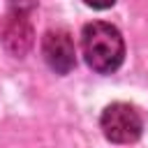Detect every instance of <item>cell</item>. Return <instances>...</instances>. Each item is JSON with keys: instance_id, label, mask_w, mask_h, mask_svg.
Masks as SVG:
<instances>
[{"instance_id": "cell-1", "label": "cell", "mask_w": 148, "mask_h": 148, "mask_svg": "<svg viewBox=\"0 0 148 148\" xmlns=\"http://www.w3.org/2000/svg\"><path fill=\"white\" fill-rule=\"evenodd\" d=\"M81 49L88 67L99 74H111L123 65L125 58V42L116 25L106 21H92L83 25L81 32Z\"/></svg>"}, {"instance_id": "cell-2", "label": "cell", "mask_w": 148, "mask_h": 148, "mask_svg": "<svg viewBox=\"0 0 148 148\" xmlns=\"http://www.w3.org/2000/svg\"><path fill=\"white\" fill-rule=\"evenodd\" d=\"M102 132L111 143H134L143 132L141 113L127 102H113L102 111Z\"/></svg>"}, {"instance_id": "cell-3", "label": "cell", "mask_w": 148, "mask_h": 148, "mask_svg": "<svg viewBox=\"0 0 148 148\" xmlns=\"http://www.w3.org/2000/svg\"><path fill=\"white\" fill-rule=\"evenodd\" d=\"M42 56L56 74H69L76 65V51H74L72 35L62 28L46 30L42 39Z\"/></svg>"}, {"instance_id": "cell-4", "label": "cell", "mask_w": 148, "mask_h": 148, "mask_svg": "<svg viewBox=\"0 0 148 148\" xmlns=\"http://www.w3.org/2000/svg\"><path fill=\"white\" fill-rule=\"evenodd\" d=\"M35 42V30L23 12H9L2 21V44L12 56H25L32 49Z\"/></svg>"}, {"instance_id": "cell-5", "label": "cell", "mask_w": 148, "mask_h": 148, "mask_svg": "<svg viewBox=\"0 0 148 148\" xmlns=\"http://www.w3.org/2000/svg\"><path fill=\"white\" fill-rule=\"evenodd\" d=\"M9 5H12V12H23V14H28L30 9H35L37 0H9Z\"/></svg>"}, {"instance_id": "cell-6", "label": "cell", "mask_w": 148, "mask_h": 148, "mask_svg": "<svg viewBox=\"0 0 148 148\" xmlns=\"http://www.w3.org/2000/svg\"><path fill=\"white\" fill-rule=\"evenodd\" d=\"M88 7H92V9H106V7H111L116 0H83Z\"/></svg>"}]
</instances>
